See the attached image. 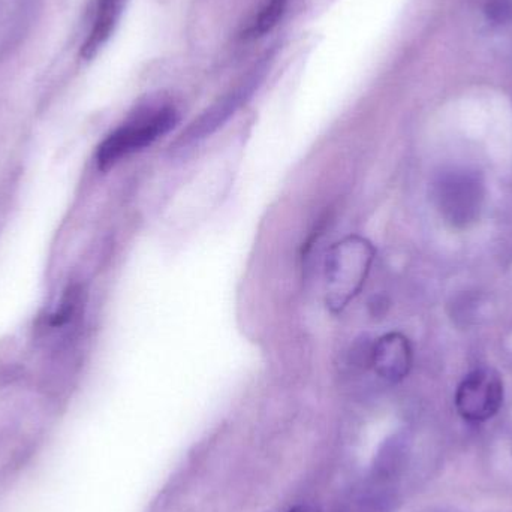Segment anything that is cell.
Wrapping results in <instances>:
<instances>
[{"instance_id": "cell-1", "label": "cell", "mask_w": 512, "mask_h": 512, "mask_svg": "<svg viewBox=\"0 0 512 512\" xmlns=\"http://www.w3.org/2000/svg\"><path fill=\"white\" fill-rule=\"evenodd\" d=\"M376 251L369 240L348 236L337 242L325 259V301L331 312H342L363 289Z\"/></svg>"}, {"instance_id": "cell-2", "label": "cell", "mask_w": 512, "mask_h": 512, "mask_svg": "<svg viewBox=\"0 0 512 512\" xmlns=\"http://www.w3.org/2000/svg\"><path fill=\"white\" fill-rule=\"evenodd\" d=\"M486 188L477 171L454 168L439 177L435 185V201L445 222L453 228H468L477 222L483 210Z\"/></svg>"}, {"instance_id": "cell-3", "label": "cell", "mask_w": 512, "mask_h": 512, "mask_svg": "<svg viewBox=\"0 0 512 512\" xmlns=\"http://www.w3.org/2000/svg\"><path fill=\"white\" fill-rule=\"evenodd\" d=\"M177 120V111L171 107H164L120 126L99 146V167L110 168L120 159L128 158L129 155L152 146L156 140L176 126Z\"/></svg>"}, {"instance_id": "cell-4", "label": "cell", "mask_w": 512, "mask_h": 512, "mask_svg": "<svg viewBox=\"0 0 512 512\" xmlns=\"http://www.w3.org/2000/svg\"><path fill=\"white\" fill-rule=\"evenodd\" d=\"M504 403V381L496 370L481 367L457 388L456 408L465 420L483 423L498 414Z\"/></svg>"}, {"instance_id": "cell-5", "label": "cell", "mask_w": 512, "mask_h": 512, "mask_svg": "<svg viewBox=\"0 0 512 512\" xmlns=\"http://www.w3.org/2000/svg\"><path fill=\"white\" fill-rule=\"evenodd\" d=\"M411 342L402 333H388L379 337L370 352V364L379 378L397 384L409 375L412 369Z\"/></svg>"}, {"instance_id": "cell-6", "label": "cell", "mask_w": 512, "mask_h": 512, "mask_svg": "<svg viewBox=\"0 0 512 512\" xmlns=\"http://www.w3.org/2000/svg\"><path fill=\"white\" fill-rule=\"evenodd\" d=\"M125 0H96L92 24L81 45V57L92 60L110 41L122 17Z\"/></svg>"}, {"instance_id": "cell-7", "label": "cell", "mask_w": 512, "mask_h": 512, "mask_svg": "<svg viewBox=\"0 0 512 512\" xmlns=\"http://www.w3.org/2000/svg\"><path fill=\"white\" fill-rule=\"evenodd\" d=\"M251 90L249 86L240 87L236 92L222 99L219 104L213 105L200 119L195 120V122L186 129V132H183L177 144L188 146V144L203 140L207 135L213 134L219 126L224 125V123L236 113L237 108H240L243 101L248 98V93H251Z\"/></svg>"}, {"instance_id": "cell-8", "label": "cell", "mask_w": 512, "mask_h": 512, "mask_svg": "<svg viewBox=\"0 0 512 512\" xmlns=\"http://www.w3.org/2000/svg\"><path fill=\"white\" fill-rule=\"evenodd\" d=\"M409 457V441L403 433L388 438L379 448L372 466V478L378 486L396 480L406 468Z\"/></svg>"}, {"instance_id": "cell-9", "label": "cell", "mask_w": 512, "mask_h": 512, "mask_svg": "<svg viewBox=\"0 0 512 512\" xmlns=\"http://www.w3.org/2000/svg\"><path fill=\"white\" fill-rule=\"evenodd\" d=\"M288 3L289 0H268L267 5L259 12L254 26L249 30V35L262 36L265 33L271 32L277 26V23L282 20Z\"/></svg>"}, {"instance_id": "cell-10", "label": "cell", "mask_w": 512, "mask_h": 512, "mask_svg": "<svg viewBox=\"0 0 512 512\" xmlns=\"http://www.w3.org/2000/svg\"><path fill=\"white\" fill-rule=\"evenodd\" d=\"M484 15L493 26H505L512 21V0H486Z\"/></svg>"}, {"instance_id": "cell-11", "label": "cell", "mask_w": 512, "mask_h": 512, "mask_svg": "<svg viewBox=\"0 0 512 512\" xmlns=\"http://www.w3.org/2000/svg\"><path fill=\"white\" fill-rule=\"evenodd\" d=\"M288 512H321L318 507L312 504H301L291 508Z\"/></svg>"}]
</instances>
